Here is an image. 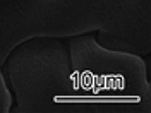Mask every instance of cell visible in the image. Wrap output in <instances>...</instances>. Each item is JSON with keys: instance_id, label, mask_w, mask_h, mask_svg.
<instances>
[{"instance_id": "6da1fadb", "label": "cell", "mask_w": 151, "mask_h": 113, "mask_svg": "<svg viewBox=\"0 0 151 113\" xmlns=\"http://www.w3.org/2000/svg\"><path fill=\"white\" fill-rule=\"evenodd\" d=\"M84 33L105 48L148 56L151 0H0V65L28 38Z\"/></svg>"}, {"instance_id": "7a4b0ae2", "label": "cell", "mask_w": 151, "mask_h": 113, "mask_svg": "<svg viewBox=\"0 0 151 113\" xmlns=\"http://www.w3.org/2000/svg\"><path fill=\"white\" fill-rule=\"evenodd\" d=\"M0 70L12 94L9 113H86L65 38L24 39Z\"/></svg>"}, {"instance_id": "3957f363", "label": "cell", "mask_w": 151, "mask_h": 113, "mask_svg": "<svg viewBox=\"0 0 151 113\" xmlns=\"http://www.w3.org/2000/svg\"><path fill=\"white\" fill-rule=\"evenodd\" d=\"M86 113H150L146 60L101 46L94 33L65 38Z\"/></svg>"}, {"instance_id": "277c9868", "label": "cell", "mask_w": 151, "mask_h": 113, "mask_svg": "<svg viewBox=\"0 0 151 113\" xmlns=\"http://www.w3.org/2000/svg\"><path fill=\"white\" fill-rule=\"evenodd\" d=\"M12 106V94L5 84V79L0 70V113H9Z\"/></svg>"}]
</instances>
